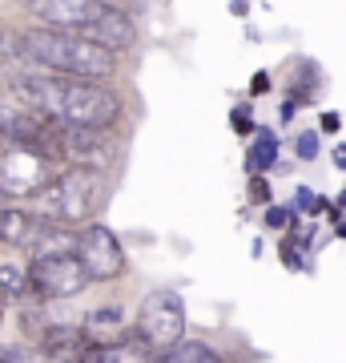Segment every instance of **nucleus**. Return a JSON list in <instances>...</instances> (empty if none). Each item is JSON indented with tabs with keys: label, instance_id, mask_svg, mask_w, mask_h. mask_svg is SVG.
<instances>
[{
	"label": "nucleus",
	"instance_id": "nucleus-26",
	"mask_svg": "<svg viewBox=\"0 0 346 363\" xmlns=\"http://www.w3.org/2000/svg\"><path fill=\"white\" fill-rule=\"evenodd\" d=\"M334 166L346 169V145H338V150H334Z\"/></svg>",
	"mask_w": 346,
	"mask_h": 363
},
{
	"label": "nucleus",
	"instance_id": "nucleus-24",
	"mask_svg": "<svg viewBox=\"0 0 346 363\" xmlns=\"http://www.w3.org/2000/svg\"><path fill=\"white\" fill-rule=\"evenodd\" d=\"M294 113H298V105L290 101V97H286V101H282V109H278V117H282V121H290Z\"/></svg>",
	"mask_w": 346,
	"mask_h": 363
},
{
	"label": "nucleus",
	"instance_id": "nucleus-19",
	"mask_svg": "<svg viewBox=\"0 0 346 363\" xmlns=\"http://www.w3.org/2000/svg\"><path fill=\"white\" fill-rule=\"evenodd\" d=\"M294 150H298V157H302V162H314V157H318V133H314V130H306L302 138H298V145H294Z\"/></svg>",
	"mask_w": 346,
	"mask_h": 363
},
{
	"label": "nucleus",
	"instance_id": "nucleus-5",
	"mask_svg": "<svg viewBox=\"0 0 346 363\" xmlns=\"http://www.w3.org/2000/svg\"><path fill=\"white\" fill-rule=\"evenodd\" d=\"M73 255L81 259L89 283H113V279L125 274V247H121V238L109 226H101V222H89L85 230H77Z\"/></svg>",
	"mask_w": 346,
	"mask_h": 363
},
{
	"label": "nucleus",
	"instance_id": "nucleus-31",
	"mask_svg": "<svg viewBox=\"0 0 346 363\" xmlns=\"http://www.w3.org/2000/svg\"><path fill=\"white\" fill-rule=\"evenodd\" d=\"M0 198H4V194H0Z\"/></svg>",
	"mask_w": 346,
	"mask_h": 363
},
{
	"label": "nucleus",
	"instance_id": "nucleus-8",
	"mask_svg": "<svg viewBox=\"0 0 346 363\" xmlns=\"http://www.w3.org/2000/svg\"><path fill=\"white\" fill-rule=\"evenodd\" d=\"M81 37H89L93 45H101L109 52H129L137 45V25L129 21V13H121L117 4H105L89 25L81 28Z\"/></svg>",
	"mask_w": 346,
	"mask_h": 363
},
{
	"label": "nucleus",
	"instance_id": "nucleus-27",
	"mask_svg": "<svg viewBox=\"0 0 346 363\" xmlns=\"http://www.w3.org/2000/svg\"><path fill=\"white\" fill-rule=\"evenodd\" d=\"M4 303H8V295H4V291H0V323H4Z\"/></svg>",
	"mask_w": 346,
	"mask_h": 363
},
{
	"label": "nucleus",
	"instance_id": "nucleus-14",
	"mask_svg": "<svg viewBox=\"0 0 346 363\" xmlns=\"http://www.w3.org/2000/svg\"><path fill=\"white\" fill-rule=\"evenodd\" d=\"M254 150H250V174H266L274 162H278V142L270 130H254Z\"/></svg>",
	"mask_w": 346,
	"mask_h": 363
},
{
	"label": "nucleus",
	"instance_id": "nucleus-25",
	"mask_svg": "<svg viewBox=\"0 0 346 363\" xmlns=\"http://www.w3.org/2000/svg\"><path fill=\"white\" fill-rule=\"evenodd\" d=\"M334 130H338V117L326 113V117H322V133H334Z\"/></svg>",
	"mask_w": 346,
	"mask_h": 363
},
{
	"label": "nucleus",
	"instance_id": "nucleus-13",
	"mask_svg": "<svg viewBox=\"0 0 346 363\" xmlns=\"http://www.w3.org/2000/svg\"><path fill=\"white\" fill-rule=\"evenodd\" d=\"M166 359L169 363H226L218 351L209 347V343H202V339H181V343L169 351Z\"/></svg>",
	"mask_w": 346,
	"mask_h": 363
},
{
	"label": "nucleus",
	"instance_id": "nucleus-29",
	"mask_svg": "<svg viewBox=\"0 0 346 363\" xmlns=\"http://www.w3.org/2000/svg\"><path fill=\"white\" fill-rule=\"evenodd\" d=\"M105 4H109V0H105Z\"/></svg>",
	"mask_w": 346,
	"mask_h": 363
},
{
	"label": "nucleus",
	"instance_id": "nucleus-1",
	"mask_svg": "<svg viewBox=\"0 0 346 363\" xmlns=\"http://www.w3.org/2000/svg\"><path fill=\"white\" fill-rule=\"evenodd\" d=\"M40 218H52L61 226H89L93 214L105 202V174L85 166H64L61 174H52V182L40 190Z\"/></svg>",
	"mask_w": 346,
	"mask_h": 363
},
{
	"label": "nucleus",
	"instance_id": "nucleus-10",
	"mask_svg": "<svg viewBox=\"0 0 346 363\" xmlns=\"http://www.w3.org/2000/svg\"><path fill=\"white\" fill-rule=\"evenodd\" d=\"M81 331H85V339H89L93 347H113V343H121L129 331L125 323V311L117 307V303H105V307H93L89 315H85V323H81Z\"/></svg>",
	"mask_w": 346,
	"mask_h": 363
},
{
	"label": "nucleus",
	"instance_id": "nucleus-7",
	"mask_svg": "<svg viewBox=\"0 0 346 363\" xmlns=\"http://www.w3.org/2000/svg\"><path fill=\"white\" fill-rule=\"evenodd\" d=\"M117 145L105 130H81V125H64V162L69 166H85V169H105L113 166Z\"/></svg>",
	"mask_w": 346,
	"mask_h": 363
},
{
	"label": "nucleus",
	"instance_id": "nucleus-9",
	"mask_svg": "<svg viewBox=\"0 0 346 363\" xmlns=\"http://www.w3.org/2000/svg\"><path fill=\"white\" fill-rule=\"evenodd\" d=\"M37 347L49 363H93L97 359V347L73 323H49V331L40 335Z\"/></svg>",
	"mask_w": 346,
	"mask_h": 363
},
{
	"label": "nucleus",
	"instance_id": "nucleus-16",
	"mask_svg": "<svg viewBox=\"0 0 346 363\" xmlns=\"http://www.w3.org/2000/svg\"><path fill=\"white\" fill-rule=\"evenodd\" d=\"M0 291L8 298H21L28 291V271L25 267H13V262H0Z\"/></svg>",
	"mask_w": 346,
	"mask_h": 363
},
{
	"label": "nucleus",
	"instance_id": "nucleus-15",
	"mask_svg": "<svg viewBox=\"0 0 346 363\" xmlns=\"http://www.w3.org/2000/svg\"><path fill=\"white\" fill-rule=\"evenodd\" d=\"M16 323L25 331V339L37 347L40 335L49 331V319H45V303H21V315H16Z\"/></svg>",
	"mask_w": 346,
	"mask_h": 363
},
{
	"label": "nucleus",
	"instance_id": "nucleus-30",
	"mask_svg": "<svg viewBox=\"0 0 346 363\" xmlns=\"http://www.w3.org/2000/svg\"><path fill=\"white\" fill-rule=\"evenodd\" d=\"M0 363H4V359H0Z\"/></svg>",
	"mask_w": 346,
	"mask_h": 363
},
{
	"label": "nucleus",
	"instance_id": "nucleus-18",
	"mask_svg": "<svg viewBox=\"0 0 346 363\" xmlns=\"http://www.w3.org/2000/svg\"><path fill=\"white\" fill-rule=\"evenodd\" d=\"M266 226H270V230H290V226H294V210L266 206Z\"/></svg>",
	"mask_w": 346,
	"mask_h": 363
},
{
	"label": "nucleus",
	"instance_id": "nucleus-20",
	"mask_svg": "<svg viewBox=\"0 0 346 363\" xmlns=\"http://www.w3.org/2000/svg\"><path fill=\"white\" fill-rule=\"evenodd\" d=\"M230 125L242 133V138H250V133H254V121H250V105H238V109H233Z\"/></svg>",
	"mask_w": 346,
	"mask_h": 363
},
{
	"label": "nucleus",
	"instance_id": "nucleus-23",
	"mask_svg": "<svg viewBox=\"0 0 346 363\" xmlns=\"http://www.w3.org/2000/svg\"><path fill=\"white\" fill-rule=\"evenodd\" d=\"M266 89H270V73H258V77L250 81V93H254V97H262Z\"/></svg>",
	"mask_w": 346,
	"mask_h": 363
},
{
	"label": "nucleus",
	"instance_id": "nucleus-21",
	"mask_svg": "<svg viewBox=\"0 0 346 363\" xmlns=\"http://www.w3.org/2000/svg\"><path fill=\"white\" fill-rule=\"evenodd\" d=\"M322 206H326V198H318L314 190H298V210L302 214H318Z\"/></svg>",
	"mask_w": 346,
	"mask_h": 363
},
{
	"label": "nucleus",
	"instance_id": "nucleus-4",
	"mask_svg": "<svg viewBox=\"0 0 346 363\" xmlns=\"http://www.w3.org/2000/svg\"><path fill=\"white\" fill-rule=\"evenodd\" d=\"M89 286V274L81 267L77 255H52V259H33L28 262V291L25 303H57L73 298Z\"/></svg>",
	"mask_w": 346,
	"mask_h": 363
},
{
	"label": "nucleus",
	"instance_id": "nucleus-11",
	"mask_svg": "<svg viewBox=\"0 0 346 363\" xmlns=\"http://www.w3.org/2000/svg\"><path fill=\"white\" fill-rule=\"evenodd\" d=\"M93 363H154V351L145 347V339L129 327L125 339H121V343H113V347H101Z\"/></svg>",
	"mask_w": 346,
	"mask_h": 363
},
{
	"label": "nucleus",
	"instance_id": "nucleus-3",
	"mask_svg": "<svg viewBox=\"0 0 346 363\" xmlns=\"http://www.w3.org/2000/svg\"><path fill=\"white\" fill-rule=\"evenodd\" d=\"M133 331L145 339V347L154 355H169L185 339V303H181V295L169 291V286H154L137 307Z\"/></svg>",
	"mask_w": 346,
	"mask_h": 363
},
{
	"label": "nucleus",
	"instance_id": "nucleus-12",
	"mask_svg": "<svg viewBox=\"0 0 346 363\" xmlns=\"http://www.w3.org/2000/svg\"><path fill=\"white\" fill-rule=\"evenodd\" d=\"M33 222H37V214H28V210L0 206V242H8V247H25Z\"/></svg>",
	"mask_w": 346,
	"mask_h": 363
},
{
	"label": "nucleus",
	"instance_id": "nucleus-22",
	"mask_svg": "<svg viewBox=\"0 0 346 363\" xmlns=\"http://www.w3.org/2000/svg\"><path fill=\"white\" fill-rule=\"evenodd\" d=\"M250 198H258L262 206H270V186H266V178H262V174H254V178H250Z\"/></svg>",
	"mask_w": 346,
	"mask_h": 363
},
{
	"label": "nucleus",
	"instance_id": "nucleus-28",
	"mask_svg": "<svg viewBox=\"0 0 346 363\" xmlns=\"http://www.w3.org/2000/svg\"><path fill=\"white\" fill-rule=\"evenodd\" d=\"M0 145H8V142H4V138H0Z\"/></svg>",
	"mask_w": 346,
	"mask_h": 363
},
{
	"label": "nucleus",
	"instance_id": "nucleus-2",
	"mask_svg": "<svg viewBox=\"0 0 346 363\" xmlns=\"http://www.w3.org/2000/svg\"><path fill=\"white\" fill-rule=\"evenodd\" d=\"M61 121L81 130H113L121 121V97L105 81L61 77Z\"/></svg>",
	"mask_w": 346,
	"mask_h": 363
},
{
	"label": "nucleus",
	"instance_id": "nucleus-6",
	"mask_svg": "<svg viewBox=\"0 0 346 363\" xmlns=\"http://www.w3.org/2000/svg\"><path fill=\"white\" fill-rule=\"evenodd\" d=\"M49 182H52V162H45L28 145H4V157H0V194L37 198Z\"/></svg>",
	"mask_w": 346,
	"mask_h": 363
},
{
	"label": "nucleus",
	"instance_id": "nucleus-17",
	"mask_svg": "<svg viewBox=\"0 0 346 363\" xmlns=\"http://www.w3.org/2000/svg\"><path fill=\"white\" fill-rule=\"evenodd\" d=\"M0 359H4V363H49L45 355H40V347H33V343H13V347H0Z\"/></svg>",
	"mask_w": 346,
	"mask_h": 363
}]
</instances>
